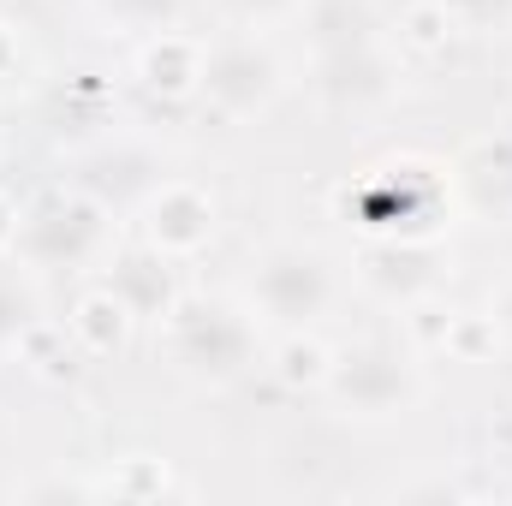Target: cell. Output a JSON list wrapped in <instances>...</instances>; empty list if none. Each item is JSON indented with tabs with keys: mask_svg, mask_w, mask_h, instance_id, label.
I'll return each mask as SVG.
<instances>
[{
	"mask_svg": "<svg viewBox=\"0 0 512 506\" xmlns=\"http://www.w3.org/2000/svg\"><path fill=\"white\" fill-rule=\"evenodd\" d=\"M352 280L387 304V310H417V304H429V298H441L447 292V280H453V256L441 239H370L358 262H352Z\"/></svg>",
	"mask_w": 512,
	"mask_h": 506,
	"instance_id": "cell-8",
	"label": "cell"
},
{
	"mask_svg": "<svg viewBox=\"0 0 512 506\" xmlns=\"http://www.w3.org/2000/svg\"><path fill=\"white\" fill-rule=\"evenodd\" d=\"M453 179L465 185L471 209H483V215H512V114L465 149V161H459Z\"/></svg>",
	"mask_w": 512,
	"mask_h": 506,
	"instance_id": "cell-13",
	"label": "cell"
},
{
	"mask_svg": "<svg viewBox=\"0 0 512 506\" xmlns=\"http://www.w3.org/2000/svg\"><path fill=\"white\" fill-rule=\"evenodd\" d=\"M453 12V24L465 36H495V30H512V0H441Z\"/></svg>",
	"mask_w": 512,
	"mask_h": 506,
	"instance_id": "cell-21",
	"label": "cell"
},
{
	"mask_svg": "<svg viewBox=\"0 0 512 506\" xmlns=\"http://www.w3.org/2000/svg\"><path fill=\"white\" fill-rule=\"evenodd\" d=\"M131 72L161 102H197V84H203V36L167 24V30H155V36L137 42Z\"/></svg>",
	"mask_w": 512,
	"mask_h": 506,
	"instance_id": "cell-10",
	"label": "cell"
},
{
	"mask_svg": "<svg viewBox=\"0 0 512 506\" xmlns=\"http://www.w3.org/2000/svg\"><path fill=\"white\" fill-rule=\"evenodd\" d=\"M328 364H334V346L316 328H286L280 346L268 352V376L280 381L286 393H322Z\"/></svg>",
	"mask_w": 512,
	"mask_h": 506,
	"instance_id": "cell-15",
	"label": "cell"
},
{
	"mask_svg": "<svg viewBox=\"0 0 512 506\" xmlns=\"http://www.w3.org/2000/svg\"><path fill=\"white\" fill-rule=\"evenodd\" d=\"M387 30H393V48H399L405 60H441V54L465 36L441 0H411V6H405Z\"/></svg>",
	"mask_w": 512,
	"mask_h": 506,
	"instance_id": "cell-16",
	"label": "cell"
},
{
	"mask_svg": "<svg viewBox=\"0 0 512 506\" xmlns=\"http://www.w3.org/2000/svg\"><path fill=\"white\" fill-rule=\"evenodd\" d=\"M346 274L340 262L310 239H268L245 262V304L262 316V328H316L340 310Z\"/></svg>",
	"mask_w": 512,
	"mask_h": 506,
	"instance_id": "cell-5",
	"label": "cell"
},
{
	"mask_svg": "<svg viewBox=\"0 0 512 506\" xmlns=\"http://www.w3.org/2000/svg\"><path fill=\"white\" fill-rule=\"evenodd\" d=\"M453 191H459L453 167L405 149L340 185L334 203L364 239H441V227L453 221Z\"/></svg>",
	"mask_w": 512,
	"mask_h": 506,
	"instance_id": "cell-2",
	"label": "cell"
},
{
	"mask_svg": "<svg viewBox=\"0 0 512 506\" xmlns=\"http://www.w3.org/2000/svg\"><path fill=\"white\" fill-rule=\"evenodd\" d=\"M215 6L239 30H280V24H298L310 0H215Z\"/></svg>",
	"mask_w": 512,
	"mask_h": 506,
	"instance_id": "cell-20",
	"label": "cell"
},
{
	"mask_svg": "<svg viewBox=\"0 0 512 506\" xmlns=\"http://www.w3.org/2000/svg\"><path fill=\"white\" fill-rule=\"evenodd\" d=\"M221 233V203L209 185L197 179H161L143 203H137V245H149L167 262H197Z\"/></svg>",
	"mask_w": 512,
	"mask_h": 506,
	"instance_id": "cell-9",
	"label": "cell"
},
{
	"mask_svg": "<svg viewBox=\"0 0 512 506\" xmlns=\"http://www.w3.org/2000/svg\"><path fill=\"white\" fill-rule=\"evenodd\" d=\"M90 6H96V18H102L108 30H120V36H155V30L173 24V6H179V0H90Z\"/></svg>",
	"mask_w": 512,
	"mask_h": 506,
	"instance_id": "cell-19",
	"label": "cell"
},
{
	"mask_svg": "<svg viewBox=\"0 0 512 506\" xmlns=\"http://www.w3.org/2000/svg\"><path fill=\"white\" fill-rule=\"evenodd\" d=\"M18 221H24V209L0 191V256H12V245H18Z\"/></svg>",
	"mask_w": 512,
	"mask_h": 506,
	"instance_id": "cell-24",
	"label": "cell"
},
{
	"mask_svg": "<svg viewBox=\"0 0 512 506\" xmlns=\"http://www.w3.org/2000/svg\"><path fill=\"white\" fill-rule=\"evenodd\" d=\"M36 322H42V274H30L18 256H0V358H18Z\"/></svg>",
	"mask_w": 512,
	"mask_h": 506,
	"instance_id": "cell-14",
	"label": "cell"
},
{
	"mask_svg": "<svg viewBox=\"0 0 512 506\" xmlns=\"http://www.w3.org/2000/svg\"><path fill=\"white\" fill-rule=\"evenodd\" d=\"M66 334H72L78 358H120L131 346V334H137V310H131L108 280H96V286H84V292L72 298Z\"/></svg>",
	"mask_w": 512,
	"mask_h": 506,
	"instance_id": "cell-11",
	"label": "cell"
},
{
	"mask_svg": "<svg viewBox=\"0 0 512 506\" xmlns=\"http://www.w3.org/2000/svg\"><path fill=\"white\" fill-rule=\"evenodd\" d=\"M489 322H495V334H501V346H512V274L489 292Z\"/></svg>",
	"mask_w": 512,
	"mask_h": 506,
	"instance_id": "cell-23",
	"label": "cell"
},
{
	"mask_svg": "<svg viewBox=\"0 0 512 506\" xmlns=\"http://www.w3.org/2000/svg\"><path fill=\"white\" fill-rule=\"evenodd\" d=\"M108 286L126 298L131 310H137V322H161L173 304H179V262H167V256H155L149 245H137V251H114L108 262Z\"/></svg>",
	"mask_w": 512,
	"mask_h": 506,
	"instance_id": "cell-12",
	"label": "cell"
},
{
	"mask_svg": "<svg viewBox=\"0 0 512 506\" xmlns=\"http://www.w3.org/2000/svg\"><path fill=\"white\" fill-rule=\"evenodd\" d=\"M114 251H120V221L84 185L36 197L24 209L18 245H12V256L30 274H96V268L114 262Z\"/></svg>",
	"mask_w": 512,
	"mask_h": 506,
	"instance_id": "cell-6",
	"label": "cell"
},
{
	"mask_svg": "<svg viewBox=\"0 0 512 506\" xmlns=\"http://www.w3.org/2000/svg\"><path fill=\"white\" fill-rule=\"evenodd\" d=\"M441 352L459 358V364H489V358L501 352V334H495L489 310H453V316H447V340H441Z\"/></svg>",
	"mask_w": 512,
	"mask_h": 506,
	"instance_id": "cell-18",
	"label": "cell"
},
{
	"mask_svg": "<svg viewBox=\"0 0 512 506\" xmlns=\"http://www.w3.org/2000/svg\"><path fill=\"white\" fill-rule=\"evenodd\" d=\"M24 78H30V48H24L18 24H12V18H0V96H12Z\"/></svg>",
	"mask_w": 512,
	"mask_h": 506,
	"instance_id": "cell-22",
	"label": "cell"
},
{
	"mask_svg": "<svg viewBox=\"0 0 512 506\" xmlns=\"http://www.w3.org/2000/svg\"><path fill=\"white\" fill-rule=\"evenodd\" d=\"M310 42V90L334 120H376L405 90V54L376 0H310L304 6Z\"/></svg>",
	"mask_w": 512,
	"mask_h": 506,
	"instance_id": "cell-1",
	"label": "cell"
},
{
	"mask_svg": "<svg viewBox=\"0 0 512 506\" xmlns=\"http://www.w3.org/2000/svg\"><path fill=\"white\" fill-rule=\"evenodd\" d=\"M429 393V376H423V352L399 334H358L346 346H334V364H328V381H322V399L340 423H358V429H382V423H399L423 405Z\"/></svg>",
	"mask_w": 512,
	"mask_h": 506,
	"instance_id": "cell-4",
	"label": "cell"
},
{
	"mask_svg": "<svg viewBox=\"0 0 512 506\" xmlns=\"http://www.w3.org/2000/svg\"><path fill=\"white\" fill-rule=\"evenodd\" d=\"M286 96V60L268 42V30L227 24L221 36H203V84L197 102L221 126H251Z\"/></svg>",
	"mask_w": 512,
	"mask_h": 506,
	"instance_id": "cell-7",
	"label": "cell"
},
{
	"mask_svg": "<svg viewBox=\"0 0 512 506\" xmlns=\"http://www.w3.org/2000/svg\"><path fill=\"white\" fill-rule=\"evenodd\" d=\"M96 495H114V501H161V495H191L155 453H126L108 477H96L90 483Z\"/></svg>",
	"mask_w": 512,
	"mask_h": 506,
	"instance_id": "cell-17",
	"label": "cell"
},
{
	"mask_svg": "<svg viewBox=\"0 0 512 506\" xmlns=\"http://www.w3.org/2000/svg\"><path fill=\"white\" fill-rule=\"evenodd\" d=\"M161 358L191 387H233L262 364V316L227 292H179L155 322Z\"/></svg>",
	"mask_w": 512,
	"mask_h": 506,
	"instance_id": "cell-3",
	"label": "cell"
}]
</instances>
